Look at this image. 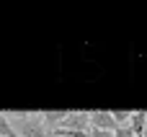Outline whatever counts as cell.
<instances>
[{"mask_svg": "<svg viewBox=\"0 0 147 137\" xmlns=\"http://www.w3.org/2000/svg\"><path fill=\"white\" fill-rule=\"evenodd\" d=\"M90 127L93 130H106V132H116V122H114V114L111 111H93L90 114Z\"/></svg>", "mask_w": 147, "mask_h": 137, "instance_id": "obj_2", "label": "cell"}, {"mask_svg": "<svg viewBox=\"0 0 147 137\" xmlns=\"http://www.w3.org/2000/svg\"><path fill=\"white\" fill-rule=\"evenodd\" d=\"M142 137H147V122H145V132H142Z\"/></svg>", "mask_w": 147, "mask_h": 137, "instance_id": "obj_10", "label": "cell"}, {"mask_svg": "<svg viewBox=\"0 0 147 137\" xmlns=\"http://www.w3.org/2000/svg\"><path fill=\"white\" fill-rule=\"evenodd\" d=\"M90 124V114H67L65 122L59 124V130H75V132H85V127Z\"/></svg>", "mask_w": 147, "mask_h": 137, "instance_id": "obj_3", "label": "cell"}, {"mask_svg": "<svg viewBox=\"0 0 147 137\" xmlns=\"http://www.w3.org/2000/svg\"><path fill=\"white\" fill-rule=\"evenodd\" d=\"M114 137H134V132L129 130V124H121V127H116Z\"/></svg>", "mask_w": 147, "mask_h": 137, "instance_id": "obj_8", "label": "cell"}, {"mask_svg": "<svg viewBox=\"0 0 147 137\" xmlns=\"http://www.w3.org/2000/svg\"><path fill=\"white\" fill-rule=\"evenodd\" d=\"M145 122H147V111H134L129 119V130L134 132V137H142L145 132Z\"/></svg>", "mask_w": 147, "mask_h": 137, "instance_id": "obj_4", "label": "cell"}, {"mask_svg": "<svg viewBox=\"0 0 147 137\" xmlns=\"http://www.w3.org/2000/svg\"><path fill=\"white\" fill-rule=\"evenodd\" d=\"M8 119H13V132L16 137H49L44 119L36 114H8Z\"/></svg>", "mask_w": 147, "mask_h": 137, "instance_id": "obj_1", "label": "cell"}, {"mask_svg": "<svg viewBox=\"0 0 147 137\" xmlns=\"http://www.w3.org/2000/svg\"><path fill=\"white\" fill-rule=\"evenodd\" d=\"M114 114V122L121 127V124H129V119H132V111H111Z\"/></svg>", "mask_w": 147, "mask_h": 137, "instance_id": "obj_7", "label": "cell"}, {"mask_svg": "<svg viewBox=\"0 0 147 137\" xmlns=\"http://www.w3.org/2000/svg\"><path fill=\"white\" fill-rule=\"evenodd\" d=\"M65 117H67V111H59V114H44V122H49V124H62L65 122Z\"/></svg>", "mask_w": 147, "mask_h": 137, "instance_id": "obj_6", "label": "cell"}, {"mask_svg": "<svg viewBox=\"0 0 147 137\" xmlns=\"http://www.w3.org/2000/svg\"><path fill=\"white\" fill-rule=\"evenodd\" d=\"M0 137H16L13 124H10V119H8V114H0Z\"/></svg>", "mask_w": 147, "mask_h": 137, "instance_id": "obj_5", "label": "cell"}, {"mask_svg": "<svg viewBox=\"0 0 147 137\" xmlns=\"http://www.w3.org/2000/svg\"><path fill=\"white\" fill-rule=\"evenodd\" d=\"M88 137H114V132H106V130H93L90 127V135Z\"/></svg>", "mask_w": 147, "mask_h": 137, "instance_id": "obj_9", "label": "cell"}]
</instances>
